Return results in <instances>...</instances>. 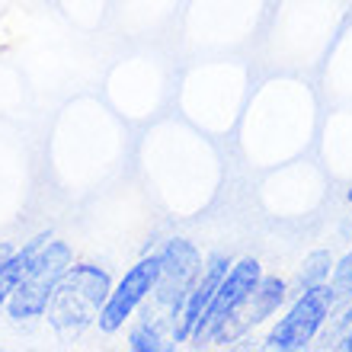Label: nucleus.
I'll return each instance as SVG.
<instances>
[{
	"label": "nucleus",
	"instance_id": "1",
	"mask_svg": "<svg viewBox=\"0 0 352 352\" xmlns=\"http://www.w3.org/2000/svg\"><path fill=\"white\" fill-rule=\"evenodd\" d=\"M112 292L109 272L96 263H77L58 282L55 295L45 307V320L58 333L77 336L100 320V311Z\"/></svg>",
	"mask_w": 352,
	"mask_h": 352
},
{
	"label": "nucleus",
	"instance_id": "2",
	"mask_svg": "<svg viewBox=\"0 0 352 352\" xmlns=\"http://www.w3.org/2000/svg\"><path fill=\"white\" fill-rule=\"evenodd\" d=\"M74 266V250L65 241H52L48 237L42 247L36 250L29 269L19 278L16 292L10 295L7 311L13 320H32V317L45 314L48 301L55 295L58 282L65 278V272Z\"/></svg>",
	"mask_w": 352,
	"mask_h": 352
},
{
	"label": "nucleus",
	"instance_id": "3",
	"mask_svg": "<svg viewBox=\"0 0 352 352\" xmlns=\"http://www.w3.org/2000/svg\"><path fill=\"white\" fill-rule=\"evenodd\" d=\"M157 256H160V272H157V285L151 292L148 314L170 317V324H173V317L179 314V307H183L186 295L195 285V278H199L205 263L199 247L192 241H186V237H170Z\"/></svg>",
	"mask_w": 352,
	"mask_h": 352
},
{
	"label": "nucleus",
	"instance_id": "4",
	"mask_svg": "<svg viewBox=\"0 0 352 352\" xmlns=\"http://www.w3.org/2000/svg\"><path fill=\"white\" fill-rule=\"evenodd\" d=\"M333 307H336V298L330 282L301 292L295 305L288 307V314L269 330L266 349H278V352L307 349L317 340V333L324 330L327 317L333 314Z\"/></svg>",
	"mask_w": 352,
	"mask_h": 352
},
{
	"label": "nucleus",
	"instance_id": "5",
	"mask_svg": "<svg viewBox=\"0 0 352 352\" xmlns=\"http://www.w3.org/2000/svg\"><path fill=\"white\" fill-rule=\"evenodd\" d=\"M157 272H160V256L151 253V256L138 260L122 276V282L109 292V298H106V305L100 311V320H96L102 333H116V330L125 327V320L151 298V292L157 285Z\"/></svg>",
	"mask_w": 352,
	"mask_h": 352
},
{
	"label": "nucleus",
	"instance_id": "6",
	"mask_svg": "<svg viewBox=\"0 0 352 352\" xmlns=\"http://www.w3.org/2000/svg\"><path fill=\"white\" fill-rule=\"evenodd\" d=\"M285 295H288L285 278L263 276L260 282H256V288H253L250 295L243 298L241 305H237L231 314H228V320L218 327V333L212 336V343L228 346V343H237V340H243V336L250 333V330H256L260 324H266L269 317H272L278 307L285 305Z\"/></svg>",
	"mask_w": 352,
	"mask_h": 352
},
{
	"label": "nucleus",
	"instance_id": "7",
	"mask_svg": "<svg viewBox=\"0 0 352 352\" xmlns=\"http://www.w3.org/2000/svg\"><path fill=\"white\" fill-rule=\"evenodd\" d=\"M260 278H263L260 263L253 260V256H243V260L231 263V269H228V276L221 278V285H218V292H214L208 311H205L202 320H199V327H195L192 343L212 346V336L218 333V327H221L234 307L241 305L243 298L256 288V282H260Z\"/></svg>",
	"mask_w": 352,
	"mask_h": 352
},
{
	"label": "nucleus",
	"instance_id": "8",
	"mask_svg": "<svg viewBox=\"0 0 352 352\" xmlns=\"http://www.w3.org/2000/svg\"><path fill=\"white\" fill-rule=\"evenodd\" d=\"M228 269H231V260H228L224 253H212V256L205 260L202 272L195 278V285L189 288V295H186L183 307H179V314H176L173 324H170V336H173L176 343H189V340H192L195 327H199L202 314L208 311L214 292L221 285V278L228 276Z\"/></svg>",
	"mask_w": 352,
	"mask_h": 352
},
{
	"label": "nucleus",
	"instance_id": "9",
	"mask_svg": "<svg viewBox=\"0 0 352 352\" xmlns=\"http://www.w3.org/2000/svg\"><path fill=\"white\" fill-rule=\"evenodd\" d=\"M48 237H52V234H38V237H32V241H29L23 250H16L7 263H3V266H0V307L7 305L10 295L16 292V285H19V278H23V272L29 269V263H32L36 250L48 241Z\"/></svg>",
	"mask_w": 352,
	"mask_h": 352
},
{
	"label": "nucleus",
	"instance_id": "10",
	"mask_svg": "<svg viewBox=\"0 0 352 352\" xmlns=\"http://www.w3.org/2000/svg\"><path fill=\"white\" fill-rule=\"evenodd\" d=\"M129 349L131 352H160L167 349V333H164V317L144 314L138 327H131L129 333Z\"/></svg>",
	"mask_w": 352,
	"mask_h": 352
},
{
	"label": "nucleus",
	"instance_id": "11",
	"mask_svg": "<svg viewBox=\"0 0 352 352\" xmlns=\"http://www.w3.org/2000/svg\"><path fill=\"white\" fill-rule=\"evenodd\" d=\"M330 272H333V256L327 250L307 253L301 269H298V292H307V288L330 282Z\"/></svg>",
	"mask_w": 352,
	"mask_h": 352
},
{
	"label": "nucleus",
	"instance_id": "12",
	"mask_svg": "<svg viewBox=\"0 0 352 352\" xmlns=\"http://www.w3.org/2000/svg\"><path fill=\"white\" fill-rule=\"evenodd\" d=\"M330 288H333L336 305H340V301H352V253H346L340 263H333Z\"/></svg>",
	"mask_w": 352,
	"mask_h": 352
},
{
	"label": "nucleus",
	"instance_id": "13",
	"mask_svg": "<svg viewBox=\"0 0 352 352\" xmlns=\"http://www.w3.org/2000/svg\"><path fill=\"white\" fill-rule=\"evenodd\" d=\"M13 253H16V247H13V243H0V266H3Z\"/></svg>",
	"mask_w": 352,
	"mask_h": 352
},
{
	"label": "nucleus",
	"instance_id": "14",
	"mask_svg": "<svg viewBox=\"0 0 352 352\" xmlns=\"http://www.w3.org/2000/svg\"><path fill=\"white\" fill-rule=\"evenodd\" d=\"M346 199H349V202H352V189H349V192H346Z\"/></svg>",
	"mask_w": 352,
	"mask_h": 352
},
{
	"label": "nucleus",
	"instance_id": "15",
	"mask_svg": "<svg viewBox=\"0 0 352 352\" xmlns=\"http://www.w3.org/2000/svg\"><path fill=\"white\" fill-rule=\"evenodd\" d=\"M349 307H352V301H349Z\"/></svg>",
	"mask_w": 352,
	"mask_h": 352
}]
</instances>
